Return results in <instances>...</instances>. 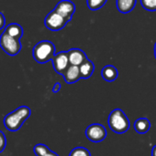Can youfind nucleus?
I'll return each mask as SVG.
<instances>
[{
    "label": "nucleus",
    "mask_w": 156,
    "mask_h": 156,
    "mask_svg": "<svg viewBox=\"0 0 156 156\" xmlns=\"http://www.w3.org/2000/svg\"><path fill=\"white\" fill-rule=\"evenodd\" d=\"M30 109L28 106H20L15 111L6 114L4 118V125L7 131L16 132L19 130L24 122L30 115Z\"/></svg>",
    "instance_id": "nucleus-1"
},
{
    "label": "nucleus",
    "mask_w": 156,
    "mask_h": 156,
    "mask_svg": "<svg viewBox=\"0 0 156 156\" xmlns=\"http://www.w3.org/2000/svg\"><path fill=\"white\" fill-rule=\"evenodd\" d=\"M108 124L109 129L116 133H124L130 129L129 118L120 109H115L109 113Z\"/></svg>",
    "instance_id": "nucleus-2"
},
{
    "label": "nucleus",
    "mask_w": 156,
    "mask_h": 156,
    "mask_svg": "<svg viewBox=\"0 0 156 156\" xmlns=\"http://www.w3.org/2000/svg\"><path fill=\"white\" fill-rule=\"evenodd\" d=\"M54 55L55 47L52 42L49 40H41L38 42L32 49V56L39 63H46L49 60H51Z\"/></svg>",
    "instance_id": "nucleus-3"
},
{
    "label": "nucleus",
    "mask_w": 156,
    "mask_h": 156,
    "mask_svg": "<svg viewBox=\"0 0 156 156\" xmlns=\"http://www.w3.org/2000/svg\"><path fill=\"white\" fill-rule=\"evenodd\" d=\"M0 47L9 56H16L21 50L20 39L15 38L3 31L0 36Z\"/></svg>",
    "instance_id": "nucleus-4"
},
{
    "label": "nucleus",
    "mask_w": 156,
    "mask_h": 156,
    "mask_svg": "<svg viewBox=\"0 0 156 156\" xmlns=\"http://www.w3.org/2000/svg\"><path fill=\"white\" fill-rule=\"evenodd\" d=\"M67 21L55 10L51 11L44 19L45 27L51 31H58L64 27Z\"/></svg>",
    "instance_id": "nucleus-5"
},
{
    "label": "nucleus",
    "mask_w": 156,
    "mask_h": 156,
    "mask_svg": "<svg viewBox=\"0 0 156 156\" xmlns=\"http://www.w3.org/2000/svg\"><path fill=\"white\" fill-rule=\"evenodd\" d=\"M86 136L93 143H99L107 137V130L100 123H93L86 128Z\"/></svg>",
    "instance_id": "nucleus-6"
},
{
    "label": "nucleus",
    "mask_w": 156,
    "mask_h": 156,
    "mask_svg": "<svg viewBox=\"0 0 156 156\" xmlns=\"http://www.w3.org/2000/svg\"><path fill=\"white\" fill-rule=\"evenodd\" d=\"M51 62H52L54 70L58 74L63 75L64 71L67 69V68L70 66L67 51H62V52L55 54L51 59Z\"/></svg>",
    "instance_id": "nucleus-7"
},
{
    "label": "nucleus",
    "mask_w": 156,
    "mask_h": 156,
    "mask_svg": "<svg viewBox=\"0 0 156 156\" xmlns=\"http://www.w3.org/2000/svg\"><path fill=\"white\" fill-rule=\"evenodd\" d=\"M54 10L60 14L63 17L66 19V21H70L74 11H75V5L70 0H61L56 5Z\"/></svg>",
    "instance_id": "nucleus-8"
},
{
    "label": "nucleus",
    "mask_w": 156,
    "mask_h": 156,
    "mask_svg": "<svg viewBox=\"0 0 156 156\" xmlns=\"http://www.w3.org/2000/svg\"><path fill=\"white\" fill-rule=\"evenodd\" d=\"M67 54H68L70 65L80 66L87 59L86 53L79 48H71L67 51Z\"/></svg>",
    "instance_id": "nucleus-9"
},
{
    "label": "nucleus",
    "mask_w": 156,
    "mask_h": 156,
    "mask_svg": "<svg viewBox=\"0 0 156 156\" xmlns=\"http://www.w3.org/2000/svg\"><path fill=\"white\" fill-rule=\"evenodd\" d=\"M64 80L66 83H74L77 80H79L81 79V74H80V69H79V66H74V65H70L67 69L64 71V73L63 74Z\"/></svg>",
    "instance_id": "nucleus-10"
},
{
    "label": "nucleus",
    "mask_w": 156,
    "mask_h": 156,
    "mask_svg": "<svg viewBox=\"0 0 156 156\" xmlns=\"http://www.w3.org/2000/svg\"><path fill=\"white\" fill-rule=\"evenodd\" d=\"M101 76L107 81H114L118 78V69L113 65H107L102 69Z\"/></svg>",
    "instance_id": "nucleus-11"
},
{
    "label": "nucleus",
    "mask_w": 156,
    "mask_h": 156,
    "mask_svg": "<svg viewBox=\"0 0 156 156\" xmlns=\"http://www.w3.org/2000/svg\"><path fill=\"white\" fill-rule=\"evenodd\" d=\"M4 31L6 33H7L9 36H11V37H13L15 38H17V39H20L22 35H23L22 27L19 24H17V23H11V24L7 25L5 27Z\"/></svg>",
    "instance_id": "nucleus-12"
},
{
    "label": "nucleus",
    "mask_w": 156,
    "mask_h": 156,
    "mask_svg": "<svg viewBox=\"0 0 156 156\" xmlns=\"http://www.w3.org/2000/svg\"><path fill=\"white\" fill-rule=\"evenodd\" d=\"M136 5V0H116V5L120 13L131 12Z\"/></svg>",
    "instance_id": "nucleus-13"
},
{
    "label": "nucleus",
    "mask_w": 156,
    "mask_h": 156,
    "mask_svg": "<svg viewBox=\"0 0 156 156\" xmlns=\"http://www.w3.org/2000/svg\"><path fill=\"white\" fill-rule=\"evenodd\" d=\"M94 69H95V66H94L93 62L87 58L84 63H82L79 66L81 78L82 79H87L89 77H91L93 72H94Z\"/></svg>",
    "instance_id": "nucleus-14"
},
{
    "label": "nucleus",
    "mask_w": 156,
    "mask_h": 156,
    "mask_svg": "<svg viewBox=\"0 0 156 156\" xmlns=\"http://www.w3.org/2000/svg\"><path fill=\"white\" fill-rule=\"evenodd\" d=\"M151 128L150 121L147 118H139L134 122V130L141 134L146 133Z\"/></svg>",
    "instance_id": "nucleus-15"
},
{
    "label": "nucleus",
    "mask_w": 156,
    "mask_h": 156,
    "mask_svg": "<svg viewBox=\"0 0 156 156\" xmlns=\"http://www.w3.org/2000/svg\"><path fill=\"white\" fill-rule=\"evenodd\" d=\"M50 151L51 150L49 149V147L46 146L45 144H38L33 148V152L36 154V156H44Z\"/></svg>",
    "instance_id": "nucleus-16"
},
{
    "label": "nucleus",
    "mask_w": 156,
    "mask_h": 156,
    "mask_svg": "<svg viewBox=\"0 0 156 156\" xmlns=\"http://www.w3.org/2000/svg\"><path fill=\"white\" fill-rule=\"evenodd\" d=\"M108 0H86V4L87 6L89 7V9L91 10H97L99 8H101Z\"/></svg>",
    "instance_id": "nucleus-17"
},
{
    "label": "nucleus",
    "mask_w": 156,
    "mask_h": 156,
    "mask_svg": "<svg viewBox=\"0 0 156 156\" xmlns=\"http://www.w3.org/2000/svg\"><path fill=\"white\" fill-rule=\"evenodd\" d=\"M69 156H91V154L85 147H75L71 151Z\"/></svg>",
    "instance_id": "nucleus-18"
},
{
    "label": "nucleus",
    "mask_w": 156,
    "mask_h": 156,
    "mask_svg": "<svg viewBox=\"0 0 156 156\" xmlns=\"http://www.w3.org/2000/svg\"><path fill=\"white\" fill-rule=\"evenodd\" d=\"M141 5L148 11H156V0H141Z\"/></svg>",
    "instance_id": "nucleus-19"
},
{
    "label": "nucleus",
    "mask_w": 156,
    "mask_h": 156,
    "mask_svg": "<svg viewBox=\"0 0 156 156\" xmlns=\"http://www.w3.org/2000/svg\"><path fill=\"white\" fill-rule=\"evenodd\" d=\"M6 145V139L5 134L3 133V132L0 131V153H2Z\"/></svg>",
    "instance_id": "nucleus-20"
},
{
    "label": "nucleus",
    "mask_w": 156,
    "mask_h": 156,
    "mask_svg": "<svg viewBox=\"0 0 156 156\" xmlns=\"http://www.w3.org/2000/svg\"><path fill=\"white\" fill-rule=\"evenodd\" d=\"M5 23H6V18H5V16L0 12V29H2L5 26Z\"/></svg>",
    "instance_id": "nucleus-21"
},
{
    "label": "nucleus",
    "mask_w": 156,
    "mask_h": 156,
    "mask_svg": "<svg viewBox=\"0 0 156 156\" xmlns=\"http://www.w3.org/2000/svg\"><path fill=\"white\" fill-rule=\"evenodd\" d=\"M60 89H61V84H60L59 82H57V83L54 84L53 89H52V91L56 93V92H58V91L60 90Z\"/></svg>",
    "instance_id": "nucleus-22"
},
{
    "label": "nucleus",
    "mask_w": 156,
    "mask_h": 156,
    "mask_svg": "<svg viewBox=\"0 0 156 156\" xmlns=\"http://www.w3.org/2000/svg\"><path fill=\"white\" fill-rule=\"evenodd\" d=\"M44 156H59L56 153H54V152H52V151H50L49 153H47Z\"/></svg>",
    "instance_id": "nucleus-23"
},
{
    "label": "nucleus",
    "mask_w": 156,
    "mask_h": 156,
    "mask_svg": "<svg viewBox=\"0 0 156 156\" xmlns=\"http://www.w3.org/2000/svg\"><path fill=\"white\" fill-rule=\"evenodd\" d=\"M152 156H156V145H154L152 149Z\"/></svg>",
    "instance_id": "nucleus-24"
},
{
    "label": "nucleus",
    "mask_w": 156,
    "mask_h": 156,
    "mask_svg": "<svg viewBox=\"0 0 156 156\" xmlns=\"http://www.w3.org/2000/svg\"><path fill=\"white\" fill-rule=\"evenodd\" d=\"M154 56H155V58H156V43H155V45H154Z\"/></svg>",
    "instance_id": "nucleus-25"
}]
</instances>
